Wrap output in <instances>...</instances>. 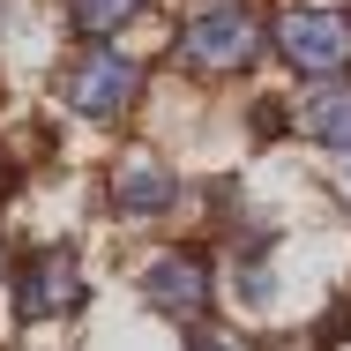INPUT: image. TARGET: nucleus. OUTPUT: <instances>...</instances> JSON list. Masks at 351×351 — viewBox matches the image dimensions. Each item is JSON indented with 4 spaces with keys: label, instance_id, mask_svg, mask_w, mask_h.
<instances>
[{
    "label": "nucleus",
    "instance_id": "f257e3e1",
    "mask_svg": "<svg viewBox=\"0 0 351 351\" xmlns=\"http://www.w3.org/2000/svg\"><path fill=\"white\" fill-rule=\"evenodd\" d=\"M269 45H277L284 68L306 75V82H344L351 75V15L344 8L291 0V8H277V23H269Z\"/></svg>",
    "mask_w": 351,
    "mask_h": 351
},
{
    "label": "nucleus",
    "instance_id": "f03ea898",
    "mask_svg": "<svg viewBox=\"0 0 351 351\" xmlns=\"http://www.w3.org/2000/svg\"><path fill=\"white\" fill-rule=\"evenodd\" d=\"M254 60H262V23L239 0H217L180 30V68H195V75H239Z\"/></svg>",
    "mask_w": 351,
    "mask_h": 351
},
{
    "label": "nucleus",
    "instance_id": "7ed1b4c3",
    "mask_svg": "<svg viewBox=\"0 0 351 351\" xmlns=\"http://www.w3.org/2000/svg\"><path fill=\"white\" fill-rule=\"evenodd\" d=\"M142 299L165 314V322H202L217 299V269L202 247H165L149 269H142Z\"/></svg>",
    "mask_w": 351,
    "mask_h": 351
},
{
    "label": "nucleus",
    "instance_id": "20e7f679",
    "mask_svg": "<svg viewBox=\"0 0 351 351\" xmlns=\"http://www.w3.org/2000/svg\"><path fill=\"white\" fill-rule=\"evenodd\" d=\"M135 90H142V68L128 53H112V45H90L68 68V82H60L68 112H82V120H120V112L135 105Z\"/></svg>",
    "mask_w": 351,
    "mask_h": 351
},
{
    "label": "nucleus",
    "instance_id": "39448f33",
    "mask_svg": "<svg viewBox=\"0 0 351 351\" xmlns=\"http://www.w3.org/2000/svg\"><path fill=\"white\" fill-rule=\"evenodd\" d=\"M82 262H75L68 247H45V254H30L23 269H15V314L23 322H53V314H75L82 306Z\"/></svg>",
    "mask_w": 351,
    "mask_h": 351
},
{
    "label": "nucleus",
    "instance_id": "423d86ee",
    "mask_svg": "<svg viewBox=\"0 0 351 351\" xmlns=\"http://www.w3.org/2000/svg\"><path fill=\"white\" fill-rule=\"evenodd\" d=\"M180 202V180L165 157H120L112 165V210L120 217H165Z\"/></svg>",
    "mask_w": 351,
    "mask_h": 351
},
{
    "label": "nucleus",
    "instance_id": "0eeeda50",
    "mask_svg": "<svg viewBox=\"0 0 351 351\" xmlns=\"http://www.w3.org/2000/svg\"><path fill=\"white\" fill-rule=\"evenodd\" d=\"M291 112H299V135H306V142L351 149V82H314Z\"/></svg>",
    "mask_w": 351,
    "mask_h": 351
},
{
    "label": "nucleus",
    "instance_id": "6e6552de",
    "mask_svg": "<svg viewBox=\"0 0 351 351\" xmlns=\"http://www.w3.org/2000/svg\"><path fill=\"white\" fill-rule=\"evenodd\" d=\"M149 0H68V15H75V30L82 38H112V30H128Z\"/></svg>",
    "mask_w": 351,
    "mask_h": 351
},
{
    "label": "nucleus",
    "instance_id": "1a4fd4ad",
    "mask_svg": "<svg viewBox=\"0 0 351 351\" xmlns=\"http://www.w3.org/2000/svg\"><path fill=\"white\" fill-rule=\"evenodd\" d=\"M187 351H247V344H239V337H224V329H202Z\"/></svg>",
    "mask_w": 351,
    "mask_h": 351
},
{
    "label": "nucleus",
    "instance_id": "9d476101",
    "mask_svg": "<svg viewBox=\"0 0 351 351\" xmlns=\"http://www.w3.org/2000/svg\"><path fill=\"white\" fill-rule=\"evenodd\" d=\"M0 195H15V165L8 157H0Z\"/></svg>",
    "mask_w": 351,
    "mask_h": 351
},
{
    "label": "nucleus",
    "instance_id": "9b49d317",
    "mask_svg": "<svg viewBox=\"0 0 351 351\" xmlns=\"http://www.w3.org/2000/svg\"><path fill=\"white\" fill-rule=\"evenodd\" d=\"M344 195H351V165H344Z\"/></svg>",
    "mask_w": 351,
    "mask_h": 351
},
{
    "label": "nucleus",
    "instance_id": "f8f14e48",
    "mask_svg": "<svg viewBox=\"0 0 351 351\" xmlns=\"http://www.w3.org/2000/svg\"><path fill=\"white\" fill-rule=\"evenodd\" d=\"M344 15H351V8H344Z\"/></svg>",
    "mask_w": 351,
    "mask_h": 351
}]
</instances>
